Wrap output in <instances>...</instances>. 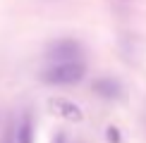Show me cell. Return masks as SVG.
Segmentation results:
<instances>
[{"label": "cell", "mask_w": 146, "mask_h": 143, "mask_svg": "<svg viewBox=\"0 0 146 143\" xmlns=\"http://www.w3.org/2000/svg\"><path fill=\"white\" fill-rule=\"evenodd\" d=\"M86 76V64L82 60L77 62H58L38 72V79L48 86H74Z\"/></svg>", "instance_id": "1"}, {"label": "cell", "mask_w": 146, "mask_h": 143, "mask_svg": "<svg viewBox=\"0 0 146 143\" xmlns=\"http://www.w3.org/2000/svg\"><path fill=\"white\" fill-rule=\"evenodd\" d=\"M82 52H84V48L74 38H58L53 43H48V48H46V57L53 60V64L77 62V60H82Z\"/></svg>", "instance_id": "2"}, {"label": "cell", "mask_w": 146, "mask_h": 143, "mask_svg": "<svg viewBox=\"0 0 146 143\" xmlns=\"http://www.w3.org/2000/svg\"><path fill=\"white\" fill-rule=\"evenodd\" d=\"M46 105H48V112H50V115L65 119V122H72V124L84 122V110L74 103V100L65 98V95H50V98L46 100Z\"/></svg>", "instance_id": "3"}, {"label": "cell", "mask_w": 146, "mask_h": 143, "mask_svg": "<svg viewBox=\"0 0 146 143\" xmlns=\"http://www.w3.org/2000/svg\"><path fill=\"white\" fill-rule=\"evenodd\" d=\"M91 88H94V93L98 95V98H106V100H120L122 98V86H120V81L110 79V76L96 79Z\"/></svg>", "instance_id": "4"}, {"label": "cell", "mask_w": 146, "mask_h": 143, "mask_svg": "<svg viewBox=\"0 0 146 143\" xmlns=\"http://www.w3.org/2000/svg\"><path fill=\"white\" fill-rule=\"evenodd\" d=\"M15 138L17 143H34V117L31 115H24L19 127L15 129Z\"/></svg>", "instance_id": "5"}, {"label": "cell", "mask_w": 146, "mask_h": 143, "mask_svg": "<svg viewBox=\"0 0 146 143\" xmlns=\"http://www.w3.org/2000/svg\"><path fill=\"white\" fill-rule=\"evenodd\" d=\"M108 138H110L113 143H120V134H117L115 127H108Z\"/></svg>", "instance_id": "6"}, {"label": "cell", "mask_w": 146, "mask_h": 143, "mask_svg": "<svg viewBox=\"0 0 146 143\" xmlns=\"http://www.w3.org/2000/svg\"><path fill=\"white\" fill-rule=\"evenodd\" d=\"M3 143H17V138H15V129H10L7 134H5V138H3Z\"/></svg>", "instance_id": "7"}, {"label": "cell", "mask_w": 146, "mask_h": 143, "mask_svg": "<svg viewBox=\"0 0 146 143\" xmlns=\"http://www.w3.org/2000/svg\"><path fill=\"white\" fill-rule=\"evenodd\" d=\"M50 143H67V136H65V134H55Z\"/></svg>", "instance_id": "8"}, {"label": "cell", "mask_w": 146, "mask_h": 143, "mask_svg": "<svg viewBox=\"0 0 146 143\" xmlns=\"http://www.w3.org/2000/svg\"><path fill=\"white\" fill-rule=\"evenodd\" d=\"M46 3H58V0H46Z\"/></svg>", "instance_id": "9"}]
</instances>
